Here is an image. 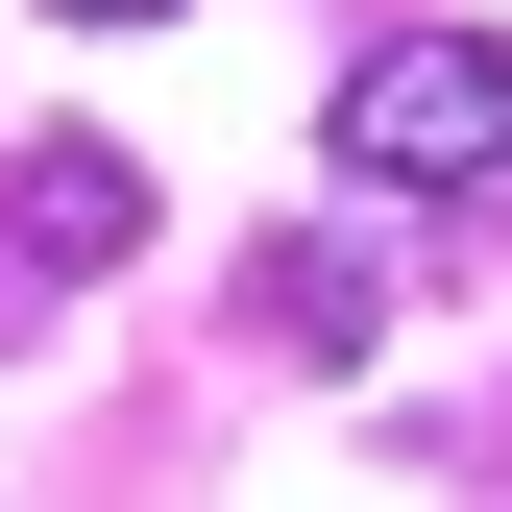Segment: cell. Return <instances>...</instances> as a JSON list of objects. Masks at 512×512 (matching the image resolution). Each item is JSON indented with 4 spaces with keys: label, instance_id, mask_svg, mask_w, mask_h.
Instances as JSON below:
<instances>
[{
    "label": "cell",
    "instance_id": "obj_1",
    "mask_svg": "<svg viewBox=\"0 0 512 512\" xmlns=\"http://www.w3.org/2000/svg\"><path fill=\"white\" fill-rule=\"evenodd\" d=\"M317 171H366V196H512V49L488 25H366L342 98H317Z\"/></svg>",
    "mask_w": 512,
    "mask_h": 512
},
{
    "label": "cell",
    "instance_id": "obj_2",
    "mask_svg": "<svg viewBox=\"0 0 512 512\" xmlns=\"http://www.w3.org/2000/svg\"><path fill=\"white\" fill-rule=\"evenodd\" d=\"M122 244H147V147H98V122H74V147H25V171H0V269H25V293L122 269Z\"/></svg>",
    "mask_w": 512,
    "mask_h": 512
},
{
    "label": "cell",
    "instance_id": "obj_3",
    "mask_svg": "<svg viewBox=\"0 0 512 512\" xmlns=\"http://www.w3.org/2000/svg\"><path fill=\"white\" fill-rule=\"evenodd\" d=\"M244 317H269L293 366H342L366 317H391V244H366V220H317V244H269V269H244Z\"/></svg>",
    "mask_w": 512,
    "mask_h": 512
},
{
    "label": "cell",
    "instance_id": "obj_4",
    "mask_svg": "<svg viewBox=\"0 0 512 512\" xmlns=\"http://www.w3.org/2000/svg\"><path fill=\"white\" fill-rule=\"evenodd\" d=\"M49 25H171V0H49Z\"/></svg>",
    "mask_w": 512,
    "mask_h": 512
}]
</instances>
